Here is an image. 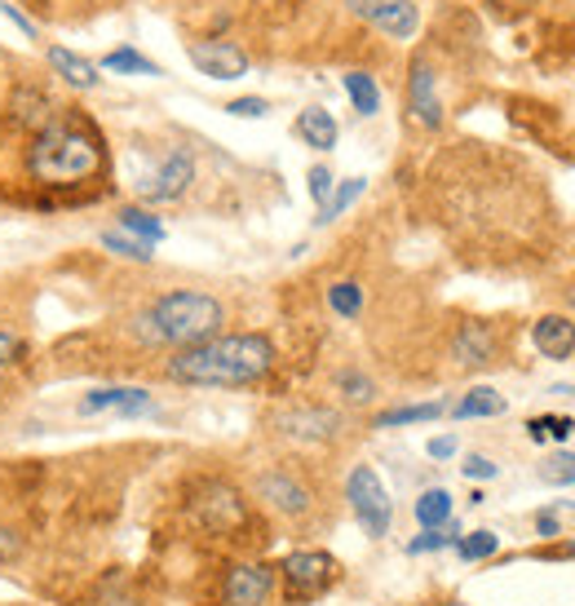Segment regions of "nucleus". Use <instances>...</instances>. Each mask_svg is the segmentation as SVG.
<instances>
[{
    "label": "nucleus",
    "instance_id": "obj_1",
    "mask_svg": "<svg viewBox=\"0 0 575 606\" xmlns=\"http://www.w3.org/2000/svg\"><path fill=\"white\" fill-rule=\"evenodd\" d=\"M271 367H275V341L266 332H218L209 341L173 350L164 376L178 385L240 390V385H258Z\"/></svg>",
    "mask_w": 575,
    "mask_h": 606
},
{
    "label": "nucleus",
    "instance_id": "obj_2",
    "mask_svg": "<svg viewBox=\"0 0 575 606\" xmlns=\"http://www.w3.org/2000/svg\"><path fill=\"white\" fill-rule=\"evenodd\" d=\"M102 169H107V147H102L98 129L67 115V111L49 115L27 147V173L40 186H80V182L98 178Z\"/></svg>",
    "mask_w": 575,
    "mask_h": 606
},
{
    "label": "nucleus",
    "instance_id": "obj_3",
    "mask_svg": "<svg viewBox=\"0 0 575 606\" xmlns=\"http://www.w3.org/2000/svg\"><path fill=\"white\" fill-rule=\"evenodd\" d=\"M222 323H226V310H222L218 297L195 293V289H178V293L155 297V302L133 319V336H138L142 345L186 350V345H195V341L218 336Z\"/></svg>",
    "mask_w": 575,
    "mask_h": 606
},
{
    "label": "nucleus",
    "instance_id": "obj_4",
    "mask_svg": "<svg viewBox=\"0 0 575 606\" xmlns=\"http://www.w3.org/2000/svg\"><path fill=\"white\" fill-rule=\"evenodd\" d=\"M191 518L200 532L209 536H235L249 527V501L235 483H222V478H209L195 487L191 496Z\"/></svg>",
    "mask_w": 575,
    "mask_h": 606
},
{
    "label": "nucleus",
    "instance_id": "obj_5",
    "mask_svg": "<svg viewBox=\"0 0 575 606\" xmlns=\"http://www.w3.org/2000/svg\"><path fill=\"white\" fill-rule=\"evenodd\" d=\"M253 492L266 509H275L288 523H305L314 514V487L305 483V474H296L292 465H271L253 478Z\"/></svg>",
    "mask_w": 575,
    "mask_h": 606
},
{
    "label": "nucleus",
    "instance_id": "obj_6",
    "mask_svg": "<svg viewBox=\"0 0 575 606\" xmlns=\"http://www.w3.org/2000/svg\"><path fill=\"white\" fill-rule=\"evenodd\" d=\"M341 576V563L323 549H296L280 563V580H284L288 603H314L323 598Z\"/></svg>",
    "mask_w": 575,
    "mask_h": 606
},
{
    "label": "nucleus",
    "instance_id": "obj_7",
    "mask_svg": "<svg viewBox=\"0 0 575 606\" xmlns=\"http://www.w3.org/2000/svg\"><path fill=\"white\" fill-rule=\"evenodd\" d=\"M345 501H350L359 527H363L372 541H381V536L390 532L394 505H390V492H385V483L376 478L372 465H354V469H350V478H345Z\"/></svg>",
    "mask_w": 575,
    "mask_h": 606
},
{
    "label": "nucleus",
    "instance_id": "obj_8",
    "mask_svg": "<svg viewBox=\"0 0 575 606\" xmlns=\"http://www.w3.org/2000/svg\"><path fill=\"white\" fill-rule=\"evenodd\" d=\"M345 416L336 407H319V403H301V407H284L275 416V434L301 447H323L332 438H341Z\"/></svg>",
    "mask_w": 575,
    "mask_h": 606
},
{
    "label": "nucleus",
    "instance_id": "obj_9",
    "mask_svg": "<svg viewBox=\"0 0 575 606\" xmlns=\"http://www.w3.org/2000/svg\"><path fill=\"white\" fill-rule=\"evenodd\" d=\"M280 567L266 563H235L222 585V606H271Z\"/></svg>",
    "mask_w": 575,
    "mask_h": 606
},
{
    "label": "nucleus",
    "instance_id": "obj_10",
    "mask_svg": "<svg viewBox=\"0 0 575 606\" xmlns=\"http://www.w3.org/2000/svg\"><path fill=\"white\" fill-rule=\"evenodd\" d=\"M354 18H363L367 27L385 31L390 40H412L421 27V13L412 0H345Z\"/></svg>",
    "mask_w": 575,
    "mask_h": 606
},
{
    "label": "nucleus",
    "instance_id": "obj_11",
    "mask_svg": "<svg viewBox=\"0 0 575 606\" xmlns=\"http://www.w3.org/2000/svg\"><path fill=\"white\" fill-rule=\"evenodd\" d=\"M186 58L209 80H240V75H249V53L240 44H231V40H191Z\"/></svg>",
    "mask_w": 575,
    "mask_h": 606
},
{
    "label": "nucleus",
    "instance_id": "obj_12",
    "mask_svg": "<svg viewBox=\"0 0 575 606\" xmlns=\"http://www.w3.org/2000/svg\"><path fill=\"white\" fill-rule=\"evenodd\" d=\"M496 327L483 323V319H465L452 336V363L461 372H478V367H492L496 363Z\"/></svg>",
    "mask_w": 575,
    "mask_h": 606
},
{
    "label": "nucleus",
    "instance_id": "obj_13",
    "mask_svg": "<svg viewBox=\"0 0 575 606\" xmlns=\"http://www.w3.org/2000/svg\"><path fill=\"white\" fill-rule=\"evenodd\" d=\"M191 182H195V155L178 147V151H169V155H164V164L155 169V178L142 186V200H151V204L182 200V195L191 191Z\"/></svg>",
    "mask_w": 575,
    "mask_h": 606
},
{
    "label": "nucleus",
    "instance_id": "obj_14",
    "mask_svg": "<svg viewBox=\"0 0 575 606\" xmlns=\"http://www.w3.org/2000/svg\"><path fill=\"white\" fill-rule=\"evenodd\" d=\"M407 111H412V120H416L421 129H443V115H447V111H443L434 71H430L425 62H416L412 75H407Z\"/></svg>",
    "mask_w": 575,
    "mask_h": 606
},
{
    "label": "nucleus",
    "instance_id": "obj_15",
    "mask_svg": "<svg viewBox=\"0 0 575 606\" xmlns=\"http://www.w3.org/2000/svg\"><path fill=\"white\" fill-rule=\"evenodd\" d=\"M532 345L545 358H572L575 354V323L567 314H541L532 323Z\"/></svg>",
    "mask_w": 575,
    "mask_h": 606
},
{
    "label": "nucleus",
    "instance_id": "obj_16",
    "mask_svg": "<svg viewBox=\"0 0 575 606\" xmlns=\"http://www.w3.org/2000/svg\"><path fill=\"white\" fill-rule=\"evenodd\" d=\"M124 412V416H142L151 412V394L147 390H124V385H111V390H89L80 398V412L84 416H98V412Z\"/></svg>",
    "mask_w": 575,
    "mask_h": 606
},
{
    "label": "nucleus",
    "instance_id": "obj_17",
    "mask_svg": "<svg viewBox=\"0 0 575 606\" xmlns=\"http://www.w3.org/2000/svg\"><path fill=\"white\" fill-rule=\"evenodd\" d=\"M49 67L71 84V89H98V67L89 62V58H80V53H71V49H62V44H53L49 49Z\"/></svg>",
    "mask_w": 575,
    "mask_h": 606
},
{
    "label": "nucleus",
    "instance_id": "obj_18",
    "mask_svg": "<svg viewBox=\"0 0 575 606\" xmlns=\"http://www.w3.org/2000/svg\"><path fill=\"white\" fill-rule=\"evenodd\" d=\"M296 138H301L305 147H314V151H332V147H336V120H332V111L305 107V111L296 115Z\"/></svg>",
    "mask_w": 575,
    "mask_h": 606
},
{
    "label": "nucleus",
    "instance_id": "obj_19",
    "mask_svg": "<svg viewBox=\"0 0 575 606\" xmlns=\"http://www.w3.org/2000/svg\"><path fill=\"white\" fill-rule=\"evenodd\" d=\"M510 403H505V394H496V390H487V385H478V390H470L456 407H452V416L456 421H470V416H501Z\"/></svg>",
    "mask_w": 575,
    "mask_h": 606
},
{
    "label": "nucleus",
    "instance_id": "obj_20",
    "mask_svg": "<svg viewBox=\"0 0 575 606\" xmlns=\"http://www.w3.org/2000/svg\"><path fill=\"white\" fill-rule=\"evenodd\" d=\"M345 93H350L359 115H376L381 111V89H376V80L367 71H345Z\"/></svg>",
    "mask_w": 575,
    "mask_h": 606
},
{
    "label": "nucleus",
    "instance_id": "obj_21",
    "mask_svg": "<svg viewBox=\"0 0 575 606\" xmlns=\"http://www.w3.org/2000/svg\"><path fill=\"white\" fill-rule=\"evenodd\" d=\"M447 518H452V496H447L443 487L421 492V501H416V523H421L425 532H434V527H443Z\"/></svg>",
    "mask_w": 575,
    "mask_h": 606
},
{
    "label": "nucleus",
    "instance_id": "obj_22",
    "mask_svg": "<svg viewBox=\"0 0 575 606\" xmlns=\"http://www.w3.org/2000/svg\"><path fill=\"white\" fill-rule=\"evenodd\" d=\"M120 226H124L133 240H142V244H160V240H164V222L151 218L147 209H120Z\"/></svg>",
    "mask_w": 575,
    "mask_h": 606
},
{
    "label": "nucleus",
    "instance_id": "obj_23",
    "mask_svg": "<svg viewBox=\"0 0 575 606\" xmlns=\"http://www.w3.org/2000/svg\"><path fill=\"white\" fill-rule=\"evenodd\" d=\"M443 412H447L443 403H412V407H394V412H381V416H376V430H394V425L434 421V416H443Z\"/></svg>",
    "mask_w": 575,
    "mask_h": 606
},
{
    "label": "nucleus",
    "instance_id": "obj_24",
    "mask_svg": "<svg viewBox=\"0 0 575 606\" xmlns=\"http://www.w3.org/2000/svg\"><path fill=\"white\" fill-rule=\"evenodd\" d=\"M102 67L107 71H124V75H164L151 58H142L138 49H111L107 58H102Z\"/></svg>",
    "mask_w": 575,
    "mask_h": 606
},
{
    "label": "nucleus",
    "instance_id": "obj_25",
    "mask_svg": "<svg viewBox=\"0 0 575 606\" xmlns=\"http://www.w3.org/2000/svg\"><path fill=\"white\" fill-rule=\"evenodd\" d=\"M359 195H363V178H350V182H341V186L327 195V204L319 209V222H323V226H327V222H336V218H341V213H345V209H350Z\"/></svg>",
    "mask_w": 575,
    "mask_h": 606
},
{
    "label": "nucleus",
    "instance_id": "obj_26",
    "mask_svg": "<svg viewBox=\"0 0 575 606\" xmlns=\"http://www.w3.org/2000/svg\"><path fill=\"white\" fill-rule=\"evenodd\" d=\"M327 305H332L341 319H354V314L363 310V289H359L354 280H341V284L327 289Z\"/></svg>",
    "mask_w": 575,
    "mask_h": 606
},
{
    "label": "nucleus",
    "instance_id": "obj_27",
    "mask_svg": "<svg viewBox=\"0 0 575 606\" xmlns=\"http://www.w3.org/2000/svg\"><path fill=\"white\" fill-rule=\"evenodd\" d=\"M456 549H461L465 563H483V558H492L501 549V541H496V532H470V536L456 541Z\"/></svg>",
    "mask_w": 575,
    "mask_h": 606
},
{
    "label": "nucleus",
    "instance_id": "obj_28",
    "mask_svg": "<svg viewBox=\"0 0 575 606\" xmlns=\"http://www.w3.org/2000/svg\"><path fill=\"white\" fill-rule=\"evenodd\" d=\"M102 249H111L115 257H129V262H151V244L129 240V235H120V231H107V235H102Z\"/></svg>",
    "mask_w": 575,
    "mask_h": 606
},
{
    "label": "nucleus",
    "instance_id": "obj_29",
    "mask_svg": "<svg viewBox=\"0 0 575 606\" xmlns=\"http://www.w3.org/2000/svg\"><path fill=\"white\" fill-rule=\"evenodd\" d=\"M541 478L554 483V487L575 483V452H558V456H549V461L541 465Z\"/></svg>",
    "mask_w": 575,
    "mask_h": 606
},
{
    "label": "nucleus",
    "instance_id": "obj_30",
    "mask_svg": "<svg viewBox=\"0 0 575 606\" xmlns=\"http://www.w3.org/2000/svg\"><path fill=\"white\" fill-rule=\"evenodd\" d=\"M336 385L345 390V398H350V403H372V398H376V385H372L363 372H341V376H336Z\"/></svg>",
    "mask_w": 575,
    "mask_h": 606
},
{
    "label": "nucleus",
    "instance_id": "obj_31",
    "mask_svg": "<svg viewBox=\"0 0 575 606\" xmlns=\"http://www.w3.org/2000/svg\"><path fill=\"white\" fill-rule=\"evenodd\" d=\"M226 111L240 115V120H262L271 111V102L266 98H235V102H226Z\"/></svg>",
    "mask_w": 575,
    "mask_h": 606
},
{
    "label": "nucleus",
    "instance_id": "obj_32",
    "mask_svg": "<svg viewBox=\"0 0 575 606\" xmlns=\"http://www.w3.org/2000/svg\"><path fill=\"white\" fill-rule=\"evenodd\" d=\"M456 536H461V532H447V536H443V532L434 527V532H425V536H416V541L407 545V554H430V549H443V545H452Z\"/></svg>",
    "mask_w": 575,
    "mask_h": 606
},
{
    "label": "nucleus",
    "instance_id": "obj_33",
    "mask_svg": "<svg viewBox=\"0 0 575 606\" xmlns=\"http://www.w3.org/2000/svg\"><path fill=\"white\" fill-rule=\"evenodd\" d=\"M327 195H332V173L319 164V169H310V200L323 209V204H327Z\"/></svg>",
    "mask_w": 575,
    "mask_h": 606
},
{
    "label": "nucleus",
    "instance_id": "obj_34",
    "mask_svg": "<svg viewBox=\"0 0 575 606\" xmlns=\"http://www.w3.org/2000/svg\"><path fill=\"white\" fill-rule=\"evenodd\" d=\"M18 554H22V541H18V532L0 523V563H18Z\"/></svg>",
    "mask_w": 575,
    "mask_h": 606
},
{
    "label": "nucleus",
    "instance_id": "obj_35",
    "mask_svg": "<svg viewBox=\"0 0 575 606\" xmlns=\"http://www.w3.org/2000/svg\"><path fill=\"white\" fill-rule=\"evenodd\" d=\"M22 350H27V345H22V341H18L13 332H0V367L18 363V358H22Z\"/></svg>",
    "mask_w": 575,
    "mask_h": 606
},
{
    "label": "nucleus",
    "instance_id": "obj_36",
    "mask_svg": "<svg viewBox=\"0 0 575 606\" xmlns=\"http://www.w3.org/2000/svg\"><path fill=\"white\" fill-rule=\"evenodd\" d=\"M465 474H470V478H496V465H492L487 456H470V461H465Z\"/></svg>",
    "mask_w": 575,
    "mask_h": 606
},
{
    "label": "nucleus",
    "instance_id": "obj_37",
    "mask_svg": "<svg viewBox=\"0 0 575 606\" xmlns=\"http://www.w3.org/2000/svg\"><path fill=\"white\" fill-rule=\"evenodd\" d=\"M430 456H434V461L456 456V438H430Z\"/></svg>",
    "mask_w": 575,
    "mask_h": 606
},
{
    "label": "nucleus",
    "instance_id": "obj_38",
    "mask_svg": "<svg viewBox=\"0 0 575 606\" xmlns=\"http://www.w3.org/2000/svg\"><path fill=\"white\" fill-rule=\"evenodd\" d=\"M0 9H4V18H13V22L22 27V36H31V40H36V27H31V22H27V18H22V13L13 9V4H0Z\"/></svg>",
    "mask_w": 575,
    "mask_h": 606
},
{
    "label": "nucleus",
    "instance_id": "obj_39",
    "mask_svg": "<svg viewBox=\"0 0 575 606\" xmlns=\"http://www.w3.org/2000/svg\"><path fill=\"white\" fill-rule=\"evenodd\" d=\"M541 532H545V536H558V523H554L549 514H541Z\"/></svg>",
    "mask_w": 575,
    "mask_h": 606
},
{
    "label": "nucleus",
    "instance_id": "obj_40",
    "mask_svg": "<svg viewBox=\"0 0 575 606\" xmlns=\"http://www.w3.org/2000/svg\"><path fill=\"white\" fill-rule=\"evenodd\" d=\"M438 606H465L461 598H447V603H438Z\"/></svg>",
    "mask_w": 575,
    "mask_h": 606
},
{
    "label": "nucleus",
    "instance_id": "obj_41",
    "mask_svg": "<svg viewBox=\"0 0 575 606\" xmlns=\"http://www.w3.org/2000/svg\"><path fill=\"white\" fill-rule=\"evenodd\" d=\"M567 302H572V310H575V284H572V293H567Z\"/></svg>",
    "mask_w": 575,
    "mask_h": 606
}]
</instances>
